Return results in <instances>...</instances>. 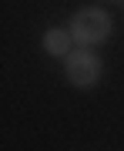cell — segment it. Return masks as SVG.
I'll return each mask as SVG.
<instances>
[{
    "instance_id": "obj_2",
    "label": "cell",
    "mask_w": 124,
    "mask_h": 151,
    "mask_svg": "<svg viewBox=\"0 0 124 151\" xmlns=\"http://www.w3.org/2000/svg\"><path fill=\"white\" fill-rule=\"evenodd\" d=\"M64 77L74 87H81V91H87V87H97L104 77V60L94 54V47H81V50H70V54L64 57Z\"/></svg>"
},
{
    "instance_id": "obj_1",
    "label": "cell",
    "mask_w": 124,
    "mask_h": 151,
    "mask_svg": "<svg viewBox=\"0 0 124 151\" xmlns=\"http://www.w3.org/2000/svg\"><path fill=\"white\" fill-rule=\"evenodd\" d=\"M70 37H74L77 47H97V44H108L111 30H114V20L108 10H97V7H84L70 17L67 24Z\"/></svg>"
},
{
    "instance_id": "obj_4",
    "label": "cell",
    "mask_w": 124,
    "mask_h": 151,
    "mask_svg": "<svg viewBox=\"0 0 124 151\" xmlns=\"http://www.w3.org/2000/svg\"><path fill=\"white\" fill-rule=\"evenodd\" d=\"M121 4H124V0H121Z\"/></svg>"
},
{
    "instance_id": "obj_3",
    "label": "cell",
    "mask_w": 124,
    "mask_h": 151,
    "mask_svg": "<svg viewBox=\"0 0 124 151\" xmlns=\"http://www.w3.org/2000/svg\"><path fill=\"white\" fill-rule=\"evenodd\" d=\"M40 47H44V54H50V57H67L70 50H74V37H70L67 27H50V30H44Z\"/></svg>"
}]
</instances>
